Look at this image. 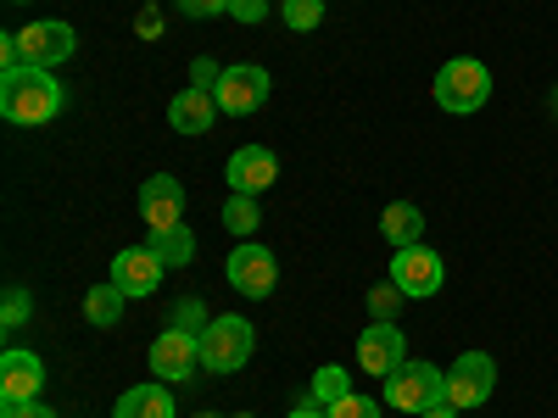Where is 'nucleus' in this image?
<instances>
[{"instance_id": "obj_1", "label": "nucleus", "mask_w": 558, "mask_h": 418, "mask_svg": "<svg viewBox=\"0 0 558 418\" xmlns=\"http://www.w3.org/2000/svg\"><path fill=\"white\" fill-rule=\"evenodd\" d=\"M68 107L62 96V84L45 73V67H7L0 73V112H7V123L17 128H39V123H51L57 112Z\"/></svg>"}, {"instance_id": "obj_2", "label": "nucleus", "mask_w": 558, "mask_h": 418, "mask_svg": "<svg viewBox=\"0 0 558 418\" xmlns=\"http://www.w3.org/2000/svg\"><path fill=\"white\" fill-rule=\"evenodd\" d=\"M252 352H257V330L241 312H223L202 330V368L207 374H241L252 362Z\"/></svg>"}, {"instance_id": "obj_3", "label": "nucleus", "mask_w": 558, "mask_h": 418, "mask_svg": "<svg viewBox=\"0 0 558 418\" xmlns=\"http://www.w3.org/2000/svg\"><path fill=\"white\" fill-rule=\"evenodd\" d=\"M492 101V67L475 62V57H452L441 73H436V107L441 112H481Z\"/></svg>"}, {"instance_id": "obj_4", "label": "nucleus", "mask_w": 558, "mask_h": 418, "mask_svg": "<svg viewBox=\"0 0 558 418\" xmlns=\"http://www.w3.org/2000/svg\"><path fill=\"white\" fill-rule=\"evenodd\" d=\"M386 385V402H391V413H425V407H436V402H447V368H436V362H418V357H408L391 380H380Z\"/></svg>"}, {"instance_id": "obj_5", "label": "nucleus", "mask_w": 558, "mask_h": 418, "mask_svg": "<svg viewBox=\"0 0 558 418\" xmlns=\"http://www.w3.org/2000/svg\"><path fill=\"white\" fill-rule=\"evenodd\" d=\"M223 273H229V285H235L246 302H263V296L279 285V262H274V251L257 246V241H241L235 251H229V257H223Z\"/></svg>"}, {"instance_id": "obj_6", "label": "nucleus", "mask_w": 558, "mask_h": 418, "mask_svg": "<svg viewBox=\"0 0 558 418\" xmlns=\"http://www.w3.org/2000/svg\"><path fill=\"white\" fill-rule=\"evenodd\" d=\"M497 391V362L486 352H458L447 368V402L452 407H481Z\"/></svg>"}, {"instance_id": "obj_7", "label": "nucleus", "mask_w": 558, "mask_h": 418, "mask_svg": "<svg viewBox=\"0 0 558 418\" xmlns=\"http://www.w3.org/2000/svg\"><path fill=\"white\" fill-rule=\"evenodd\" d=\"M17 51H23V62L28 67H45V73H51V67H62L73 51H78V34L68 28V23H28V28H17Z\"/></svg>"}, {"instance_id": "obj_8", "label": "nucleus", "mask_w": 558, "mask_h": 418, "mask_svg": "<svg viewBox=\"0 0 558 418\" xmlns=\"http://www.w3.org/2000/svg\"><path fill=\"white\" fill-rule=\"evenodd\" d=\"M202 368V335H184V330H162L151 346V374L162 385H184Z\"/></svg>"}, {"instance_id": "obj_9", "label": "nucleus", "mask_w": 558, "mask_h": 418, "mask_svg": "<svg viewBox=\"0 0 558 418\" xmlns=\"http://www.w3.org/2000/svg\"><path fill=\"white\" fill-rule=\"evenodd\" d=\"M402 362H408V341H402L397 323H368V330L357 335V368H363V374L391 380Z\"/></svg>"}, {"instance_id": "obj_10", "label": "nucleus", "mask_w": 558, "mask_h": 418, "mask_svg": "<svg viewBox=\"0 0 558 418\" xmlns=\"http://www.w3.org/2000/svg\"><path fill=\"white\" fill-rule=\"evenodd\" d=\"M391 279L402 285V296L425 302V296H436V291H441L447 268H441V257H436L430 246H402V251L391 257Z\"/></svg>"}, {"instance_id": "obj_11", "label": "nucleus", "mask_w": 558, "mask_h": 418, "mask_svg": "<svg viewBox=\"0 0 558 418\" xmlns=\"http://www.w3.org/2000/svg\"><path fill=\"white\" fill-rule=\"evenodd\" d=\"M263 101H268V73H263V67H252V62L223 67V78H218V107H223L229 118H246V112H257Z\"/></svg>"}, {"instance_id": "obj_12", "label": "nucleus", "mask_w": 558, "mask_h": 418, "mask_svg": "<svg viewBox=\"0 0 558 418\" xmlns=\"http://www.w3.org/2000/svg\"><path fill=\"white\" fill-rule=\"evenodd\" d=\"M162 257L151 251V246H123L118 257H112V285L134 302V296H151L157 285H162Z\"/></svg>"}, {"instance_id": "obj_13", "label": "nucleus", "mask_w": 558, "mask_h": 418, "mask_svg": "<svg viewBox=\"0 0 558 418\" xmlns=\"http://www.w3.org/2000/svg\"><path fill=\"white\" fill-rule=\"evenodd\" d=\"M45 391V362L23 346L0 352V402H39Z\"/></svg>"}, {"instance_id": "obj_14", "label": "nucleus", "mask_w": 558, "mask_h": 418, "mask_svg": "<svg viewBox=\"0 0 558 418\" xmlns=\"http://www.w3.org/2000/svg\"><path fill=\"white\" fill-rule=\"evenodd\" d=\"M223 179H229V190H235V196H263L268 184L279 179V157L268 146H241L235 157H229Z\"/></svg>"}, {"instance_id": "obj_15", "label": "nucleus", "mask_w": 558, "mask_h": 418, "mask_svg": "<svg viewBox=\"0 0 558 418\" xmlns=\"http://www.w3.org/2000/svg\"><path fill=\"white\" fill-rule=\"evenodd\" d=\"M140 212H146L151 229H173V223H184V218H179V212H184V184H179L173 173L146 179V184H140Z\"/></svg>"}, {"instance_id": "obj_16", "label": "nucleus", "mask_w": 558, "mask_h": 418, "mask_svg": "<svg viewBox=\"0 0 558 418\" xmlns=\"http://www.w3.org/2000/svg\"><path fill=\"white\" fill-rule=\"evenodd\" d=\"M223 107H218V96H213V89H179V96L168 101V123L179 128V134H207L213 128V118H218Z\"/></svg>"}, {"instance_id": "obj_17", "label": "nucleus", "mask_w": 558, "mask_h": 418, "mask_svg": "<svg viewBox=\"0 0 558 418\" xmlns=\"http://www.w3.org/2000/svg\"><path fill=\"white\" fill-rule=\"evenodd\" d=\"M173 413H179V407H173V391H168L162 380L123 391L118 407H112V418H173Z\"/></svg>"}, {"instance_id": "obj_18", "label": "nucleus", "mask_w": 558, "mask_h": 418, "mask_svg": "<svg viewBox=\"0 0 558 418\" xmlns=\"http://www.w3.org/2000/svg\"><path fill=\"white\" fill-rule=\"evenodd\" d=\"M380 235L402 251V246H418L425 241V212H418L413 201H391L386 212H380Z\"/></svg>"}, {"instance_id": "obj_19", "label": "nucleus", "mask_w": 558, "mask_h": 418, "mask_svg": "<svg viewBox=\"0 0 558 418\" xmlns=\"http://www.w3.org/2000/svg\"><path fill=\"white\" fill-rule=\"evenodd\" d=\"M168 268H184V262H191L196 257V235H191V229H184V223H173V229H151V241H146Z\"/></svg>"}, {"instance_id": "obj_20", "label": "nucleus", "mask_w": 558, "mask_h": 418, "mask_svg": "<svg viewBox=\"0 0 558 418\" xmlns=\"http://www.w3.org/2000/svg\"><path fill=\"white\" fill-rule=\"evenodd\" d=\"M123 302H129V296H123V291L112 285V279H107V285H96V291L84 296V318L96 323V330H112V323L123 318Z\"/></svg>"}, {"instance_id": "obj_21", "label": "nucleus", "mask_w": 558, "mask_h": 418, "mask_svg": "<svg viewBox=\"0 0 558 418\" xmlns=\"http://www.w3.org/2000/svg\"><path fill=\"white\" fill-rule=\"evenodd\" d=\"M341 396H352V380H347V368H341V362H324L318 374H313V402L336 407Z\"/></svg>"}, {"instance_id": "obj_22", "label": "nucleus", "mask_w": 558, "mask_h": 418, "mask_svg": "<svg viewBox=\"0 0 558 418\" xmlns=\"http://www.w3.org/2000/svg\"><path fill=\"white\" fill-rule=\"evenodd\" d=\"M257 223H263L257 196H229V207H223V229H229V235H257Z\"/></svg>"}, {"instance_id": "obj_23", "label": "nucleus", "mask_w": 558, "mask_h": 418, "mask_svg": "<svg viewBox=\"0 0 558 418\" xmlns=\"http://www.w3.org/2000/svg\"><path fill=\"white\" fill-rule=\"evenodd\" d=\"M213 323V312L196 302V296H184V302H173V318H168V330H184V335H202Z\"/></svg>"}, {"instance_id": "obj_24", "label": "nucleus", "mask_w": 558, "mask_h": 418, "mask_svg": "<svg viewBox=\"0 0 558 418\" xmlns=\"http://www.w3.org/2000/svg\"><path fill=\"white\" fill-rule=\"evenodd\" d=\"M397 307H402V285L397 279H380V285L368 291V312H375V323H397Z\"/></svg>"}, {"instance_id": "obj_25", "label": "nucleus", "mask_w": 558, "mask_h": 418, "mask_svg": "<svg viewBox=\"0 0 558 418\" xmlns=\"http://www.w3.org/2000/svg\"><path fill=\"white\" fill-rule=\"evenodd\" d=\"M318 23H324V0H286V28L313 34Z\"/></svg>"}, {"instance_id": "obj_26", "label": "nucleus", "mask_w": 558, "mask_h": 418, "mask_svg": "<svg viewBox=\"0 0 558 418\" xmlns=\"http://www.w3.org/2000/svg\"><path fill=\"white\" fill-rule=\"evenodd\" d=\"M330 418H386V407H380L375 396H357V391H352V396H341V402L330 407Z\"/></svg>"}, {"instance_id": "obj_27", "label": "nucleus", "mask_w": 558, "mask_h": 418, "mask_svg": "<svg viewBox=\"0 0 558 418\" xmlns=\"http://www.w3.org/2000/svg\"><path fill=\"white\" fill-rule=\"evenodd\" d=\"M229 17L246 23V28H257V23L268 17V0H229Z\"/></svg>"}, {"instance_id": "obj_28", "label": "nucleus", "mask_w": 558, "mask_h": 418, "mask_svg": "<svg viewBox=\"0 0 558 418\" xmlns=\"http://www.w3.org/2000/svg\"><path fill=\"white\" fill-rule=\"evenodd\" d=\"M0 318H7V330H17V323L28 318V291L12 285V291H7V307H0Z\"/></svg>"}, {"instance_id": "obj_29", "label": "nucleus", "mask_w": 558, "mask_h": 418, "mask_svg": "<svg viewBox=\"0 0 558 418\" xmlns=\"http://www.w3.org/2000/svg\"><path fill=\"white\" fill-rule=\"evenodd\" d=\"M218 78H223V67H213L207 57L191 62V84H196V89H213V96H218Z\"/></svg>"}, {"instance_id": "obj_30", "label": "nucleus", "mask_w": 558, "mask_h": 418, "mask_svg": "<svg viewBox=\"0 0 558 418\" xmlns=\"http://www.w3.org/2000/svg\"><path fill=\"white\" fill-rule=\"evenodd\" d=\"M0 418H57V413L45 407V402H7V407H0Z\"/></svg>"}, {"instance_id": "obj_31", "label": "nucleus", "mask_w": 558, "mask_h": 418, "mask_svg": "<svg viewBox=\"0 0 558 418\" xmlns=\"http://www.w3.org/2000/svg\"><path fill=\"white\" fill-rule=\"evenodd\" d=\"M179 12L184 17H218V12H229V0H179Z\"/></svg>"}, {"instance_id": "obj_32", "label": "nucleus", "mask_w": 558, "mask_h": 418, "mask_svg": "<svg viewBox=\"0 0 558 418\" xmlns=\"http://www.w3.org/2000/svg\"><path fill=\"white\" fill-rule=\"evenodd\" d=\"M286 418H330V407H324V402H313V396H307V402H302V407H291Z\"/></svg>"}, {"instance_id": "obj_33", "label": "nucleus", "mask_w": 558, "mask_h": 418, "mask_svg": "<svg viewBox=\"0 0 558 418\" xmlns=\"http://www.w3.org/2000/svg\"><path fill=\"white\" fill-rule=\"evenodd\" d=\"M418 418H458V407H452V402H436V407H425Z\"/></svg>"}, {"instance_id": "obj_34", "label": "nucleus", "mask_w": 558, "mask_h": 418, "mask_svg": "<svg viewBox=\"0 0 558 418\" xmlns=\"http://www.w3.org/2000/svg\"><path fill=\"white\" fill-rule=\"evenodd\" d=\"M241 418H252V413H241Z\"/></svg>"}]
</instances>
